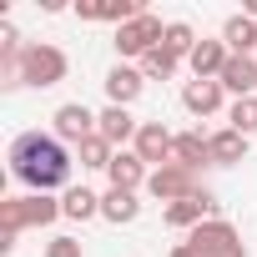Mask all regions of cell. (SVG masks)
<instances>
[{
	"mask_svg": "<svg viewBox=\"0 0 257 257\" xmlns=\"http://www.w3.org/2000/svg\"><path fill=\"white\" fill-rule=\"evenodd\" d=\"M46 257H86V252H81L76 237H51V242H46Z\"/></svg>",
	"mask_w": 257,
	"mask_h": 257,
	"instance_id": "26",
	"label": "cell"
},
{
	"mask_svg": "<svg viewBox=\"0 0 257 257\" xmlns=\"http://www.w3.org/2000/svg\"><path fill=\"white\" fill-rule=\"evenodd\" d=\"M162 36H167V26H162V16H152V11H142L137 21H126L121 31H116V56L121 61H142L147 51H157L162 46Z\"/></svg>",
	"mask_w": 257,
	"mask_h": 257,
	"instance_id": "3",
	"label": "cell"
},
{
	"mask_svg": "<svg viewBox=\"0 0 257 257\" xmlns=\"http://www.w3.org/2000/svg\"><path fill=\"white\" fill-rule=\"evenodd\" d=\"M137 66H142V76H147V81H172L182 61H177V56H172L167 46H157V51H147V56H142Z\"/></svg>",
	"mask_w": 257,
	"mask_h": 257,
	"instance_id": "23",
	"label": "cell"
},
{
	"mask_svg": "<svg viewBox=\"0 0 257 257\" xmlns=\"http://www.w3.org/2000/svg\"><path fill=\"white\" fill-rule=\"evenodd\" d=\"M222 41H227L232 56H257V21H252V16H227Z\"/></svg>",
	"mask_w": 257,
	"mask_h": 257,
	"instance_id": "19",
	"label": "cell"
},
{
	"mask_svg": "<svg viewBox=\"0 0 257 257\" xmlns=\"http://www.w3.org/2000/svg\"><path fill=\"white\" fill-rule=\"evenodd\" d=\"M227 126H232V132H242V137H257V96L232 101V106H227Z\"/></svg>",
	"mask_w": 257,
	"mask_h": 257,
	"instance_id": "25",
	"label": "cell"
},
{
	"mask_svg": "<svg viewBox=\"0 0 257 257\" xmlns=\"http://www.w3.org/2000/svg\"><path fill=\"white\" fill-rule=\"evenodd\" d=\"M172 147H177V137L167 132L162 121H142V132H137V142H132V152L152 167V172H162V167H172Z\"/></svg>",
	"mask_w": 257,
	"mask_h": 257,
	"instance_id": "7",
	"label": "cell"
},
{
	"mask_svg": "<svg viewBox=\"0 0 257 257\" xmlns=\"http://www.w3.org/2000/svg\"><path fill=\"white\" fill-rule=\"evenodd\" d=\"M11 177L21 182V187H31V192H56V187H66V177H71V152H66V142L51 132H21L16 142H11Z\"/></svg>",
	"mask_w": 257,
	"mask_h": 257,
	"instance_id": "1",
	"label": "cell"
},
{
	"mask_svg": "<svg viewBox=\"0 0 257 257\" xmlns=\"http://www.w3.org/2000/svg\"><path fill=\"white\" fill-rule=\"evenodd\" d=\"M172 162L187 167V172H202V167H212V142L202 132H182L177 147H172Z\"/></svg>",
	"mask_w": 257,
	"mask_h": 257,
	"instance_id": "16",
	"label": "cell"
},
{
	"mask_svg": "<svg viewBox=\"0 0 257 257\" xmlns=\"http://www.w3.org/2000/svg\"><path fill=\"white\" fill-rule=\"evenodd\" d=\"M197 41H202V36H197V31H192L187 21H167V36H162V46H167V51H172L177 61H192Z\"/></svg>",
	"mask_w": 257,
	"mask_h": 257,
	"instance_id": "22",
	"label": "cell"
},
{
	"mask_svg": "<svg viewBox=\"0 0 257 257\" xmlns=\"http://www.w3.org/2000/svg\"><path fill=\"white\" fill-rule=\"evenodd\" d=\"M217 217V197L202 187L197 197H182V202H172V207H162V222L167 227H177V232H197L202 222H212Z\"/></svg>",
	"mask_w": 257,
	"mask_h": 257,
	"instance_id": "5",
	"label": "cell"
},
{
	"mask_svg": "<svg viewBox=\"0 0 257 257\" xmlns=\"http://www.w3.org/2000/svg\"><path fill=\"white\" fill-rule=\"evenodd\" d=\"M66 71H71V61H66V51L51 46V41H31L26 56H21V86L46 91V86H61Z\"/></svg>",
	"mask_w": 257,
	"mask_h": 257,
	"instance_id": "2",
	"label": "cell"
},
{
	"mask_svg": "<svg viewBox=\"0 0 257 257\" xmlns=\"http://www.w3.org/2000/svg\"><path fill=\"white\" fill-rule=\"evenodd\" d=\"M51 126H56V137H61L66 147H81V142L96 137V111H91L86 101H66V106H56Z\"/></svg>",
	"mask_w": 257,
	"mask_h": 257,
	"instance_id": "6",
	"label": "cell"
},
{
	"mask_svg": "<svg viewBox=\"0 0 257 257\" xmlns=\"http://www.w3.org/2000/svg\"><path fill=\"white\" fill-rule=\"evenodd\" d=\"M147 6H137V0H81V6H76V16L81 21H101V26H126V21H137Z\"/></svg>",
	"mask_w": 257,
	"mask_h": 257,
	"instance_id": "11",
	"label": "cell"
},
{
	"mask_svg": "<svg viewBox=\"0 0 257 257\" xmlns=\"http://www.w3.org/2000/svg\"><path fill=\"white\" fill-rule=\"evenodd\" d=\"M61 217V197H51V192H26L21 197V222L26 227H51Z\"/></svg>",
	"mask_w": 257,
	"mask_h": 257,
	"instance_id": "18",
	"label": "cell"
},
{
	"mask_svg": "<svg viewBox=\"0 0 257 257\" xmlns=\"http://www.w3.org/2000/svg\"><path fill=\"white\" fill-rule=\"evenodd\" d=\"M61 217H66V222H91V217H101V197H96L91 187H66Z\"/></svg>",
	"mask_w": 257,
	"mask_h": 257,
	"instance_id": "21",
	"label": "cell"
},
{
	"mask_svg": "<svg viewBox=\"0 0 257 257\" xmlns=\"http://www.w3.org/2000/svg\"><path fill=\"white\" fill-rule=\"evenodd\" d=\"M227 61H232V51H227V41H222V36H217V41H207V36H202L187 66H192V76H197V81H217Z\"/></svg>",
	"mask_w": 257,
	"mask_h": 257,
	"instance_id": "14",
	"label": "cell"
},
{
	"mask_svg": "<svg viewBox=\"0 0 257 257\" xmlns=\"http://www.w3.org/2000/svg\"><path fill=\"white\" fill-rule=\"evenodd\" d=\"M106 101L111 106H126V111H132V101L147 91V76H142V66H126V61H116L111 71H106Z\"/></svg>",
	"mask_w": 257,
	"mask_h": 257,
	"instance_id": "9",
	"label": "cell"
},
{
	"mask_svg": "<svg viewBox=\"0 0 257 257\" xmlns=\"http://www.w3.org/2000/svg\"><path fill=\"white\" fill-rule=\"evenodd\" d=\"M187 247H192L197 257H232V252H247L242 237H237V227L222 222V217H212V222H202L197 232H187Z\"/></svg>",
	"mask_w": 257,
	"mask_h": 257,
	"instance_id": "4",
	"label": "cell"
},
{
	"mask_svg": "<svg viewBox=\"0 0 257 257\" xmlns=\"http://www.w3.org/2000/svg\"><path fill=\"white\" fill-rule=\"evenodd\" d=\"M232 257H247V252H232Z\"/></svg>",
	"mask_w": 257,
	"mask_h": 257,
	"instance_id": "28",
	"label": "cell"
},
{
	"mask_svg": "<svg viewBox=\"0 0 257 257\" xmlns=\"http://www.w3.org/2000/svg\"><path fill=\"white\" fill-rule=\"evenodd\" d=\"M76 157H81V167H91V172H106V167L116 162V147H111V142L96 132L91 142H81V147H76Z\"/></svg>",
	"mask_w": 257,
	"mask_h": 257,
	"instance_id": "24",
	"label": "cell"
},
{
	"mask_svg": "<svg viewBox=\"0 0 257 257\" xmlns=\"http://www.w3.org/2000/svg\"><path fill=\"white\" fill-rule=\"evenodd\" d=\"M147 192L157 197V202H182V197H197L202 192V182H197V172H187V167H162V172H152V182H147Z\"/></svg>",
	"mask_w": 257,
	"mask_h": 257,
	"instance_id": "8",
	"label": "cell"
},
{
	"mask_svg": "<svg viewBox=\"0 0 257 257\" xmlns=\"http://www.w3.org/2000/svg\"><path fill=\"white\" fill-rule=\"evenodd\" d=\"M182 106L192 116H217L227 106V91H222V81H187L182 86Z\"/></svg>",
	"mask_w": 257,
	"mask_h": 257,
	"instance_id": "15",
	"label": "cell"
},
{
	"mask_svg": "<svg viewBox=\"0 0 257 257\" xmlns=\"http://www.w3.org/2000/svg\"><path fill=\"white\" fill-rule=\"evenodd\" d=\"M106 182H111V187H121V192H142V187L152 182V167H147L132 147H126V152H116V162L106 167Z\"/></svg>",
	"mask_w": 257,
	"mask_h": 257,
	"instance_id": "12",
	"label": "cell"
},
{
	"mask_svg": "<svg viewBox=\"0 0 257 257\" xmlns=\"http://www.w3.org/2000/svg\"><path fill=\"white\" fill-rule=\"evenodd\" d=\"M207 142H212V167H237V162H247V137L232 132V126L212 132Z\"/></svg>",
	"mask_w": 257,
	"mask_h": 257,
	"instance_id": "17",
	"label": "cell"
},
{
	"mask_svg": "<svg viewBox=\"0 0 257 257\" xmlns=\"http://www.w3.org/2000/svg\"><path fill=\"white\" fill-rule=\"evenodd\" d=\"M96 132H101V137H106L116 152H126V147L137 142L142 121H137L132 111H126V106H106V111H96Z\"/></svg>",
	"mask_w": 257,
	"mask_h": 257,
	"instance_id": "10",
	"label": "cell"
},
{
	"mask_svg": "<svg viewBox=\"0 0 257 257\" xmlns=\"http://www.w3.org/2000/svg\"><path fill=\"white\" fill-rule=\"evenodd\" d=\"M167 257H197V252H192V247H187V242H177V247H172V252H167Z\"/></svg>",
	"mask_w": 257,
	"mask_h": 257,
	"instance_id": "27",
	"label": "cell"
},
{
	"mask_svg": "<svg viewBox=\"0 0 257 257\" xmlns=\"http://www.w3.org/2000/svg\"><path fill=\"white\" fill-rule=\"evenodd\" d=\"M101 217H106L111 227L137 222V217H142V202H137V192H121V187H111V192L101 197Z\"/></svg>",
	"mask_w": 257,
	"mask_h": 257,
	"instance_id": "20",
	"label": "cell"
},
{
	"mask_svg": "<svg viewBox=\"0 0 257 257\" xmlns=\"http://www.w3.org/2000/svg\"><path fill=\"white\" fill-rule=\"evenodd\" d=\"M222 91L232 96V101H242V96H257V56H232L227 66H222Z\"/></svg>",
	"mask_w": 257,
	"mask_h": 257,
	"instance_id": "13",
	"label": "cell"
}]
</instances>
